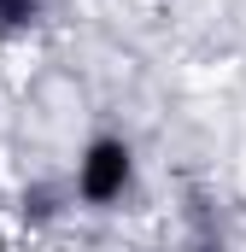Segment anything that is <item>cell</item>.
Segmentation results:
<instances>
[{
	"instance_id": "6da1fadb",
	"label": "cell",
	"mask_w": 246,
	"mask_h": 252,
	"mask_svg": "<svg viewBox=\"0 0 246 252\" xmlns=\"http://www.w3.org/2000/svg\"><path fill=\"white\" fill-rule=\"evenodd\" d=\"M123 182H129V147L123 141H94L88 158H82V193L94 205H106V199L123 193Z\"/></svg>"
}]
</instances>
